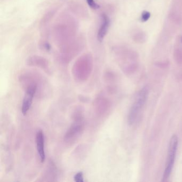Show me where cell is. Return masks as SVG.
<instances>
[{"instance_id": "obj_9", "label": "cell", "mask_w": 182, "mask_h": 182, "mask_svg": "<svg viewBox=\"0 0 182 182\" xmlns=\"http://www.w3.org/2000/svg\"><path fill=\"white\" fill-rule=\"evenodd\" d=\"M151 16V14L149 12L144 11L141 14V19L143 22H145L149 19Z\"/></svg>"}, {"instance_id": "obj_3", "label": "cell", "mask_w": 182, "mask_h": 182, "mask_svg": "<svg viewBox=\"0 0 182 182\" xmlns=\"http://www.w3.org/2000/svg\"><path fill=\"white\" fill-rule=\"evenodd\" d=\"M178 143V137L176 135H173L171 138L169 144L166 167L164 170V175L162 177L163 182H166L168 180L172 173L176 159Z\"/></svg>"}, {"instance_id": "obj_6", "label": "cell", "mask_w": 182, "mask_h": 182, "mask_svg": "<svg viewBox=\"0 0 182 182\" xmlns=\"http://www.w3.org/2000/svg\"><path fill=\"white\" fill-rule=\"evenodd\" d=\"M37 151L41 162H44L45 159V136L42 130H39L36 136Z\"/></svg>"}, {"instance_id": "obj_10", "label": "cell", "mask_w": 182, "mask_h": 182, "mask_svg": "<svg viewBox=\"0 0 182 182\" xmlns=\"http://www.w3.org/2000/svg\"></svg>"}, {"instance_id": "obj_1", "label": "cell", "mask_w": 182, "mask_h": 182, "mask_svg": "<svg viewBox=\"0 0 182 182\" xmlns=\"http://www.w3.org/2000/svg\"><path fill=\"white\" fill-rule=\"evenodd\" d=\"M55 26V37L59 45L66 46L70 44L76 32V24L70 16L63 17Z\"/></svg>"}, {"instance_id": "obj_7", "label": "cell", "mask_w": 182, "mask_h": 182, "mask_svg": "<svg viewBox=\"0 0 182 182\" xmlns=\"http://www.w3.org/2000/svg\"><path fill=\"white\" fill-rule=\"evenodd\" d=\"M74 181L76 182H83V174L82 172H78L74 177Z\"/></svg>"}, {"instance_id": "obj_4", "label": "cell", "mask_w": 182, "mask_h": 182, "mask_svg": "<svg viewBox=\"0 0 182 182\" xmlns=\"http://www.w3.org/2000/svg\"><path fill=\"white\" fill-rule=\"evenodd\" d=\"M37 85L33 84L29 86L27 89L26 94L23 99L21 112L24 115H26L30 109L31 105L32 104L33 97L37 90Z\"/></svg>"}, {"instance_id": "obj_2", "label": "cell", "mask_w": 182, "mask_h": 182, "mask_svg": "<svg viewBox=\"0 0 182 182\" xmlns=\"http://www.w3.org/2000/svg\"><path fill=\"white\" fill-rule=\"evenodd\" d=\"M148 94L149 89L147 87H144L138 92L128 116V122L129 125H134L138 120L139 114L145 104Z\"/></svg>"}, {"instance_id": "obj_8", "label": "cell", "mask_w": 182, "mask_h": 182, "mask_svg": "<svg viewBox=\"0 0 182 182\" xmlns=\"http://www.w3.org/2000/svg\"><path fill=\"white\" fill-rule=\"evenodd\" d=\"M87 2L89 5V6H90L91 8L95 9V10L98 9L100 7L96 2H95V0H87Z\"/></svg>"}, {"instance_id": "obj_5", "label": "cell", "mask_w": 182, "mask_h": 182, "mask_svg": "<svg viewBox=\"0 0 182 182\" xmlns=\"http://www.w3.org/2000/svg\"><path fill=\"white\" fill-rule=\"evenodd\" d=\"M101 18L102 21L97 33V39L100 42L103 41L106 35L110 24V20L106 14H103L102 15Z\"/></svg>"}]
</instances>
